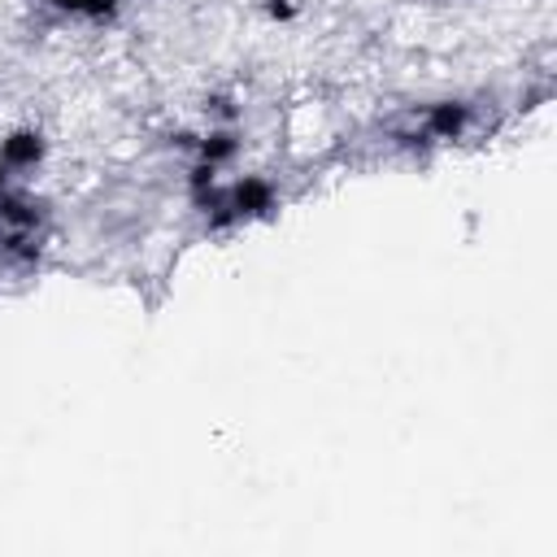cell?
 Listing matches in <instances>:
<instances>
[{
  "instance_id": "1",
  "label": "cell",
  "mask_w": 557,
  "mask_h": 557,
  "mask_svg": "<svg viewBox=\"0 0 557 557\" xmlns=\"http://www.w3.org/2000/svg\"><path fill=\"white\" fill-rule=\"evenodd\" d=\"M48 157V139L39 126H13L4 139H0V161L9 174H26L35 170L39 161Z\"/></svg>"
},
{
  "instance_id": "2",
  "label": "cell",
  "mask_w": 557,
  "mask_h": 557,
  "mask_svg": "<svg viewBox=\"0 0 557 557\" xmlns=\"http://www.w3.org/2000/svg\"><path fill=\"white\" fill-rule=\"evenodd\" d=\"M470 122H474V113H470L466 100H440V104H431L426 117H422V126H426L431 139H461V135L470 131Z\"/></svg>"
},
{
  "instance_id": "3",
  "label": "cell",
  "mask_w": 557,
  "mask_h": 557,
  "mask_svg": "<svg viewBox=\"0 0 557 557\" xmlns=\"http://www.w3.org/2000/svg\"><path fill=\"white\" fill-rule=\"evenodd\" d=\"M235 152H239V139H235V131H226V126H209V135L200 139V165H209V170L231 165Z\"/></svg>"
},
{
  "instance_id": "4",
  "label": "cell",
  "mask_w": 557,
  "mask_h": 557,
  "mask_svg": "<svg viewBox=\"0 0 557 557\" xmlns=\"http://www.w3.org/2000/svg\"><path fill=\"white\" fill-rule=\"evenodd\" d=\"M52 4L74 13V17H87V22H109L122 9V0H52Z\"/></svg>"
},
{
  "instance_id": "5",
  "label": "cell",
  "mask_w": 557,
  "mask_h": 557,
  "mask_svg": "<svg viewBox=\"0 0 557 557\" xmlns=\"http://www.w3.org/2000/svg\"><path fill=\"white\" fill-rule=\"evenodd\" d=\"M265 9H270V17L287 22V17H296V13H300V0H265Z\"/></svg>"
}]
</instances>
